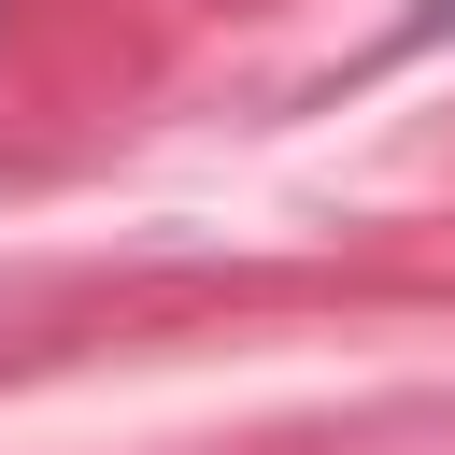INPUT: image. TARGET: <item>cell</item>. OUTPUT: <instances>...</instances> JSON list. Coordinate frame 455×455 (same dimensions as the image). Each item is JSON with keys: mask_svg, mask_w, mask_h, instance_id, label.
Listing matches in <instances>:
<instances>
[{"mask_svg": "<svg viewBox=\"0 0 455 455\" xmlns=\"http://www.w3.org/2000/svg\"><path fill=\"white\" fill-rule=\"evenodd\" d=\"M427 43H455V0H412V14L370 43V71H398V57H427Z\"/></svg>", "mask_w": 455, "mask_h": 455, "instance_id": "6da1fadb", "label": "cell"}]
</instances>
